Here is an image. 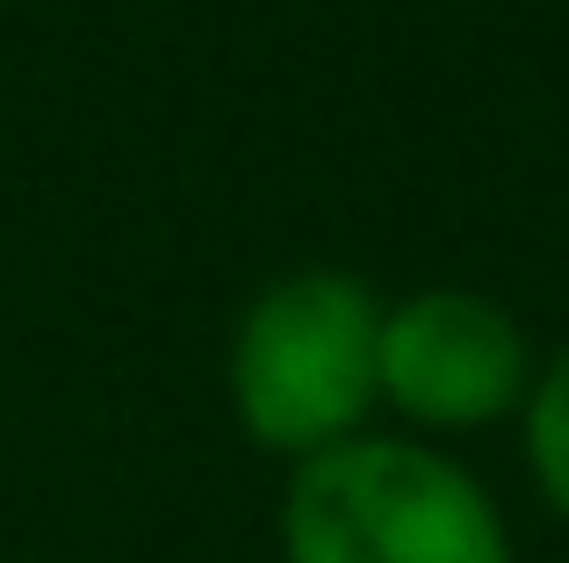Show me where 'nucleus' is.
Segmentation results:
<instances>
[{
  "label": "nucleus",
  "instance_id": "f257e3e1",
  "mask_svg": "<svg viewBox=\"0 0 569 563\" xmlns=\"http://www.w3.org/2000/svg\"><path fill=\"white\" fill-rule=\"evenodd\" d=\"M281 563H512L498 498L403 434H353L296 463L281 492Z\"/></svg>",
  "mask_w": 569,
  "mask_h": 563
},
{
  "label": "nucleus",
  "instance_id": "39448f33",
  "mask_svg": "<svg viewBox=\"0 0 569 563\" xmlns=\"http://www.w3.org/2000/svg\"><path fill=\"white\" fill-rule=\"evenodd\" d=\"M0 8H8V0H0Z\"/></svg>",
  "mask_w": 569,
  "mask_h": 563
},
{
  "label": "nucleus",
  "instance_id": "7ed1b4c3",
  "mask_svg": "<svg viewBox=\"0 0 569 563\" xmlns=\"http://www.w3.org/2000/svg\"><path fill=\"white\" fill-rule=\"evenodd\" d=\"M533 347L483 289H418L382 310V405L426 434H476L527 405Z\"/></svg>",
  "mask_w": 569,
  "mask_h": 563
},
{
  "label": "nucleus",
  "instance_id": "20e7f679",
  "mask_svg": "<svg viewBox=\"0 0 569 563\" xmlns=\"http://www.w3.org/2000/svg\"><path fill=\"white\" fill-rule=\"evenodd\" d=\"M519 441H527V477L541 506L569 527V347L548 368H533V391L519 405Z\"/></svg>",
  "mask_w": 569,
  "mask_h": 563
},
{
  "label": "nucleus",
  "instance_id": "f03ea898",
  "mask_svg": "<svg viewBox=\"0 0 569 563\" xmlns=\"http://www.w3.org/2000/svg\"><path fill=\"white\" fill-rule=\"evenodd\" d=\"M382 405V304L339 268L281 275L231 339V412L267 455H310L368 434Z\"/></svg>",
  "mask_w": 569,
  "mask_h": 563
}]
</instances>
